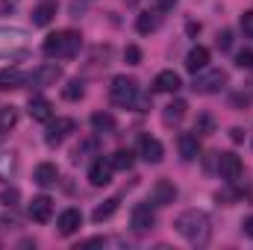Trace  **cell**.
Instances as JSON below:
<instances>
[{"label": "cell", "mask_w": 253, "mask_h": 250, "mask_svg": "<svg viewBox=\"0 0 253 250\" xmlns=\"http://www.w3.org/2000/svg\"><path fill=\"white\" fill-rule=\"evenodd\" d=\"M174 230H177L189 245H194V248H203V245H209V239H212V221H209L206 212H197V209H189V212L177 215Z\"/></svg>", "instance_id": "cell-1"}, {"label": "cell", "mask_w": 253, "mask_h": 250, "mask_svg": "<svg viewBox=\"0 0 253 250\" xmlns=\"http://www.w3.org/2000/svg\"><path fill=\"white\" fill-rule=\"evenodd\" d=\"M80 47H83V36H80L77 30L50 33V36L44 39V44H42L44 56H50V59H71V56L80 53Z\"/></svg>", "instance_id": "cell-2"}, {"label": "cell", "mask_w": 253, "mask_h": 250, "mask_svg": "<svg viewBox=\"0 0 253 250\" xmlns=\"http://www.w3.org/2000/svg\"><path fill=\"white\" fill-rule=\"evenodd\" d=\"M109 97H112V103L115 106H124V109H129V106H135L138 103V83L132 80V77H126V74H121V77H115L112 80V85H109Z\"/></svg>", "instance_id": "cell-3"}, {"label": "cell", "mask_w": 253, "mask_h": 250, "mask_svg": "<svg viewBox=\"0 0 253 250\" xmlns=\"http://www.w3.org/2000/svg\"><path fill=\"white\" fill-rule=\"evenodd\" d=\"M227 71H221V68H212V71H203V74H194V83H191V88L197 91V94H215V91H221L224 85H227Z\"/></svg>", "instance_id": "cell-4"}, {"label": "cell", "mask_w": 253, "mask_h": 250, "mask_svg": "<svg viewBox=\"0 0 253 250\" xmlns=\"http://www.w3.org/2000/svg\"><path fill=\"white\" fill-rule=\"evenodd\" d=\"M27 44V33L18 27H0V56H12L18 50H24Z\"/></svg>", "instance_id": "cell-5"}, {"label": "cell", "mask_w": 253, "mask_h": 250, "mask_svg": "<svg viewBox=\"0 0 253 250\" xmlns=\"http://www.w3.org/2000/svg\"><path fill=\"white\" fill-rule=\"evenodd\" d=\"M62 80V68L56 62H47V65H39L33 74H27V83L30 85H39V88H47V85H56Z\"/></svg>", "instance_id": "cell-6"}, {"label": "cell", "mask_w": 253, "mask_h": 250, "mask_svg": "<svg viewBox=\"0 0 253 250\" xmlns=\"http://www.w3.org/2000/svg\"><path fill=\"white\" fill-rule=\"evenodd\" d=\"M77 129V124L71 121V118H50V126H47V132H44V141H47V147H59L65 138L71 135Z\"/></svg>", "instance_id": "cell-7"}, {"label": "cell", "mask_w": 253, "mask_h": 250, "mask_svg": "<svg viewBox=\"0 0 253 250\" xmlns=\"http://www.w3.org/2000/svg\"><path fill=\"white\" fill-rule=\"evenodd\" d=\"M242 171H245V165H242V159L236 156V153H218V174L224 177V180H230V183H236L239 177H242Z\"/></svg>", "instance_id": "cell-8"}, {"label": "cell", "mask_w": 253, "mask_h": 250, "mask_svg": "<svg viewBox=\"0 0 253 250\" xmlns=\"http://www.w3.org/2000/svg\"><path fill=\"white\" fill-rule=\"evenodd\" d=\"M27 215H30L36 224H47V221H50V215H53V200H50L47 194L33 197V200H30V206H27Z\"/></svg>", "instance_id": "cell-9"}, {"label": "cell", "mask_w": 253, "mask_h": 250, "mask_svg": "<svg viewBox=\"0 0 253 250\" xmlns=\"http://www.w3.org/2000/svg\"><path fill=\"white\" fill-rule=\"evenodd\" d=\"M153 224H156V215H153V209H150V203H138V206L132 209V218H129V227H132L135 233H147V230H153Z\"/></svg>", "instance_id": "cell-10"}, {"label": "cell", "mask_w": 253, "mask_h": 250, "mask_svg": "<svg viewBox=\"0 0 253 250\" xmlns=\"http://www.w3.org/2000/svg\"><path fill=\"white\" fill-rule=\"evenodd\" d=\"M112 159H94L91 162V168H88V183L91 186H106V183H112Z\"/></svg>", "instance_id": "cell-11"}, {"label": "cell", "mask_w": 253, "mask_h": 250, "mask_svg": "<svg viewBox=\"0 0 253 250\" xmlns=\"http://www.w3.org/2000/svg\"><path fill=\"white\" fill-rule=\"evenodd\" d=\"M174 200H177V188H174V183L159 180L156 186L150 188V206H171Z\"/></svg>", "instance_id": "cell-12"}, {"label": "cell", "mask_w": 253, "mask_h": 250, "mask_svg": "<svg viewBox=\"0 0 253 250\" xmlns=\"http://www.w3.org/2000/svg\"><path fill=\"white\" fill-rule=\"evenodd\" d=\"M30 118L33 121H42V124H50V118H53V103L47 100V97H42V94H36V97H30Z\"/></svg>", "instance_id": "cell-13"}, {"label": "cell", "mask_w": 253, "mask_h": 250, "mask_svg": "<svg viewBox=\"0 0 253 250\" xmlns=\"http://www.w3.org/2000/svg\"><path fill=\"white\" fill-rule=\"evenodd\" d=\"M153 88L156 91H165V94H174V91L183 88V80H180L177 71H159L156 80H153Z\"/></svg>", "instance_id": "cell-14"}, {"label": "cell", "mask_w": 253, "mask_h": 250, "mask_svg": "<svg viewBox=\"0 0 253 250\" xmlns=\"http://www.w3.org/2000/svg\"><path fill=\"white\" fill-rule=\"evenodd\" d=\"M162 156H165L162 141L153 138V135H144V138H141V159L150 162V165H156V162H162Z\"/></svg>", "instance_id": "cell-15"}, {"label": "cell", "mask_w": 253, "mask_h": 250, "mask_svg": "<svg viewBox=\"0 0 253 250\" xmlns=\"http://www.w3.org/2000/svg\"><path fill=\"white\" fill-rule=\"evenodd\" d=\"M56 227H59L62 236H74L83 227V212L80 209H65L62 215H59V221H56Z\"/></svg>", "instance_id": "cell-16"}, {"label": "cell", "mask_w": 253, "mask_h": 250, "mask_svg": "<svg viewBox=\"0 0 253 250\" xmlns=\"http://www.w3.org/2000/svg\"><path fill=\"white\" fill-rule=\"evenodd\" d=\"M36 183L42 188H50L59 183V168L56 165H50V162H42L39 168H36Z\"/></svg>", "instance_id": "cell-17"}, {"label": "cell", "mask_w": 253, "mask_h": 250, "mask_svg": "<svg viewBox=\"0 0 253 250\" xmlns=\"http://www.w3.org/2000/svg\"><path fill=\"white\" fill-rule=\"evenodd\" d=\"M177 147H180L183 162L197 159V153H200V144H197V135H194V132H183V135H180V141H177Z\"/></svg>", "instance_id": "cell-18"}, {"label": "cell", "mask_w": 253, "mask_h": 250, "mask_svg": "<svg viewBox=\"0 0 253 250\" xmlns=\"http://www.w3.org/2000/svg\"><path fill=\"white\" fill-rule=\"evenodd\" d=\"M53 18H56V3H53V0H44V3H39V6L33 9V24H36V27H47Z\"/></svg>", "instance_id": "cell-19"}, {"label": "cell", "mask_w": 253, "mask_h": 250, "mask_svg": "<svg viewBox=\"0 0 253 250\" xmlns=\"http://www.w3.org/2000/svg\"><path fill=\"white\" fill-rule=\"evenodd\" d=\"M159 24H162V15H159V12H144V15H138V18H135V33L150 36V33H156V30H159Z\"/></svg>", "instance_id": "cell-20"}, {"label": "cell", "mask_w": 253, "mask_h": 250, "mask_svg": "<svg viewBox=\"0 0 253 250\" xmlns=\"http://www.w3.org/2000/svg\"><path fill=\"white\" fill-rule=\"evenodd\" d=\"M186 109H189V103L186 100H171L168 106H165V112H162V121L171 126V124H180L183 118H186Z\"/></svg>", "instance_id": "cell-21"}, {"label": "cell", "mask_w": 253, "mask_h": 250, "mask_svg": "<svg viewBox=\"0 0 253 250\" xmlns=\"http://www.w3.org/2000/svg\"><path fill=\"white\" fill-rule=\"evenodd\" d=\"M206 65H209V50H206V47H200V44H197V47H191L189 56H186V68H189L191 74H197V71H203Z\"/></svg>", "instance_id": "cell-22"}, {"label": "cell", "mask_w": 253, "mask_h": 250, "mask_svg": "<svg viewBox=\"0 0 253 250\" xmlns=\"http://www.w3.org/2000/svg\"><path fill=\"white\" fill-rule=\"evenodd\" d=\"M115 212H118V197H109V200H103L100 206H94L91 221H94V224H103V221H109Z\"/></svg>", "instance_id": "cell-23"}, {"label": "cell", "mask_w": 253, "mask_h": 250, "mask_svg": "<svg viewBox=\"0 0 253 250\" xmlns=\"http://www.w3.org/2000/svg\"><path fill=\"white\" fill-rule=\"evenodd\" d=\"M24 83H27V77H24L21 71H15V68H12V71H0V88H3V91H9V88H21Z\"/></svg>", "instance_id": "cell-24"}, {"label": "cell", "mask_w": 253, "mask_h": 250, "mask_svg": "<svg viewBox=\"0 0 253 250\" xmlns=\"http://www.w3.org/2000/svg\"><path fill=\"white\" fill-rule=\"evenodd\" d=\"M15 168H18V156H15L12 150H3V153H0V180H3V183L12 180Z\"/></svg>", "instance_id": "cell-25"}, {"label": "cell", "mask_w": 253, "mask_h": 250, "mask_svg": "<svg viewBox=\"0 0 253 250\" xmlns=\"http://www.w3.org/2000/svg\"><path fill=\"white\" fill-rule=\"evenodd\" d=\"M91 126H94V132H112L115 129V118L109 112H94L91 115Z\"/></svg>", "instance_id": "cell-26"}, {"label": "cell", "mask_w": 253, "mask_h": 250, "mask_svg": "<svg viewBox=\"0 0 253 250\" xmlns=\"http://www.w3.org/2000/svg\"><path fill=\"white\" fill-rule=\"evenodd\" d=\"M83 94H85V88H83V80H71V83L62 88V97L68 100V103H77V100H83Z\"/></svg>", "instance_id": "cell-27"}, {"label": "cell", "mask_w": 253, "mask_h": 250, "mask_svg": "<svg viewBox=\"0 0 253 250\" xmlns=\"http://www.w3.org/2000/svg\"><path fill=\"white\" fill-rule=\"evenodd\" d=\"M15 124H18V109H15V106H3V109H0V135L9 132Z\"/></svg>", "instance_id": "cell-28"}, {"label": "cell", "mask_w": 253, "mask_h": 250, "mask_svg": "<svg viewBox=\"0 0 253 250\" xmlns=\"http://www.w3.org/2000/svg\"><path fill=\"white\" fill-rule=\"evenodd\" d=\"M109 159H112V168H115V171H126V168H132V150H124V147H121V150H115Z\"/></svg>", "instance_id": "cell-29"}, {"label": "cell", "mask_w": 253, "mask_h": 250, "mask_svg": "<svg viewBox=\"0 0 253 250\" xmlns=\"http://www.w3.org/2000/svg\"><path fill=\"white\" fill-rule=\"evenodd\" d=\"M18 200H21V191H18V188H3V191H0V203H3L6 209L18 206Z\"/></svg>", "instance_id": "cell-30"}, {"label": "cell", "mask_w": 253, "mask_h": 250, "mask_svg": "<svg viewBox=\"0 0 253 250\" xmlns=\"http://www.w3.org/2000/svg\"><path fill=\"white\" fill-rule=\"evenodd\" d=\"M91 3H94V0H71V9H68V12H71V18H80V15H85Z\"/></svg>", "instance_id": "cell-31"}, {"label": "cell", "mask_w": 253, "mask_h": 250, "mask_svg": "<svg viewBox=\"0 0 253 250\" xmlns=\"http://www.w3.org/2000/svg\"><path fill=\"white\" fill-rule=\"evenodd\" d=\"M236 65L253 71V50H239V53H236Z\"/></svg>", "instance_id": "cell-32"}, {"label": "cell", "mask_w": 253, "mask_h": 250, "mask_svg": "<svg viewBox=\"0 0 253 250\" xmlns=\"http://www.w3.org/2000/svg\"><path fill=\"white\" fill-rule=\"evenodd\" d=\"M194 129H197V132H203V135H209V132L215 129V121H212L209 115H200V118H197V126H194Z\"/></svg>", "instance_id": "cell-33"}, {"label": "cell", "mask_w": 253, "mask_h": 250, "mask_svg": "<svg viewBox=\"0 0 253 250\" xmlns=\"http://www.w3.org/2000/svg\"><path fill=\"white\" fill-rule=\"evenodd\" d=\"M124 59H126V65H138V62H141V50H138L135 44H126Z\"/></svg>", "instance_id": "cell-34"}, {"label": "cell", "mask_w": 253, "mask_h": 250, "mask_svg": "<svg viewBox=\"0 0 253 250\" xmlns=\"http://www.w3.org/2000/svg\"><path fill=\"white\" fill-rule=\"evenodd\" d=\"M230 47H233V33L230 30L218 33V50H230Z\"/></svg>", "instance_id": "cell-35"}, {"label": "cell", "mask_w": 253, "mask_h": 250, "mask_svg": "<svg viewBox=\"0 0 253 250\" xmlns=\"http://www.w3.org/2000/svg\"><path fill=\"white\" fill-rule=\"evenodd\" d=\"M242 30H245V36L253 39V12H245L242 15Z\"/></svg>", "instance_id": "cell-36"}, {"label": "cell", "mask_w": 253, "mask_h": 250, "mask_svg": "<svg viewBox=\"0 0 253 250\" xmlns=\"http://www.w3.org/2000/svg\"><path fill=\"white\" fill-rule=\"evenodd\" d=\"M150 3H153V9H156V12H168V9H174V3H177V0H150Z\"/></svg>", "instance_id": "cell-37"}, {"label": "cell", "mask_w": 253, "mask_h": 250, "mask_svg": "<svg viewBox=\"0 0 253 250\" xmlns=\"http://www.w3.org/2000/svg\"><path fill=\"white\" fill-rule=\"evenodd\" d=\"M230 138H233V141H242V138H245V129H242V126H233V129H230Z\"/></svg>", "instance_id": "cell-38"}, {"label": "cell", "mask_w": 253, "mask_h": 250, "mask_svg": "<svg viewBox=\"0 0 253 250\" xmlns=\"http://www.w3.org/2000/svg\"><path fill=\"white\" fill-rule=\"evenodd\" d=\"M97 245H106V239H85L80 248H97Z\"/></svg>", "instance_id": "cell-39"}, {"label": "cell", "mask_w": 253, "mask_h": 250, "mask_svg": "<svg viewBox=\"0 0 253 250\" xmlns=\"http://www.w3.org/2000/svg\"><path fill=\"white\" fill-rule=\"evenodd\" d=\"M242 227H245V233H248V236L253 239V215L248 218V221H245V224H242Z\"/></svg>", "instance_id": "cell-40"}, {"label": "cell", "mask_w": 253, "mask_h": 250, "mask_svg": "<svg viewBox=\"0 0 253 250\" xmlns=\"http://www.w3.org/2000/svg\"><path fill=\"white\" fill-rule=\"evenodd\" d=\"M126 6H135V3H138V0H124Z\"/></svg>", "instance_id": "cell-41"}]
</instances>
